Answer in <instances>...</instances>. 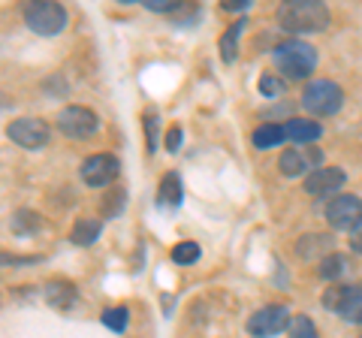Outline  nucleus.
I'll list each match as a JSON object with an SVG mask.
<instances>
[{
    "instance_id": "obj_15",
    "label": "nucleus",
    "mask_w": 362,
    "mask_h": 338,
    "mask_svg": "<svg viewBox=\"0 0 362 338\" xmlns=\"http://www.w3.org/2000/svg\"><path fill=\"white\" fill-rule=\"evenodd\" d=\"M100 233H103V221H97V218H82V221H76L70 239H73V245H78V247H88V245H94V242L100 239Z\"/></svg>"
},
{
    "instance_id": "obj_9",
    "label": "nucleus",
    "mask_w": 362,
    "mask_h": 338,
    "mask_svg": "<svg viewBox=\"0 0 362 338\" xmlns=\"http://www.w3.org/2000/svg\"><path fill=\"white\" fill-rule=\"evenodd\" d=\"M118 173H121V163L115 154H90L85 157L82 169H78V175H82V182L88 187H109L118 178Z\"/></svg>"
},
{
    "instance_id": "obj_3",
    "label": "nucleus",
    "mask_w": 362,
    "mask_h": 338,
    "mask_svg": "<svg viewBox=\"0 0 362 338\" xmlns=\"http://www.w3.org/2000/svg\"><path fill=\"white\" fill-rule=\"evenodd\" d=\"M21 18L40 37H58L66 28V9L58 0H25L21 4Z\"/></svg>"
},
{
    "instance_id": "obj_1",
    "label": "nucleus",
    "mask_w": 362,
    "mask_h": 338,
    "mask_svg": "<svg viewBox=\"0 0 362 338\" xmlns=\"http://www.w3.org/2000/svg\"><path fill=\"white\" fill-rule=\"evenodd\" d=\"M278 25L290 33H317L329 28V9L323 0H284L278 9Z\"/></svg>"
},
{
    "instance_id": "obj_30",
    "label": "nucleus",
    "mask_w": 362,
    "mask_h": 338,
    "mask_svg": "<svg viewBox=\"0 0 362 338\" xmlns=\"http://www.w3.org/2000/svg\"><path fill=\"white\" fill-rule=\"evenodd\" d=\"M254 0H221V6L223 9H230V13H235V9H247Z\"/></svg>"
},
{
    "instance_id": "obj_4",
    "label": "nucleus",
    "mask_w": 362,
    "mask_h": 338,
    "mask_svg": "<svg viewBox=\"0 0 362 338\" xmlns=\"http://www.w3.org/2000/svg\"><path fill=\"white\" fill-rule=\"evenodd\" d=\"M341 103H344V91L335 82H329V78H317V82H311L302 91L305 112H311V115H320V118L335 115V112L341 109Z\"/></svg>"
},
{
    "instance_id": "obj_11",
    "label": "nucleus",
    "mask_w": 362,
    "mask_h": 338,
    "mask_svg": "<svg viewBox=\"0 0 362 338\" xmlns=\"http://www.w3.org/2000/svg\"><path fill=\"white\" fill-rule=\"evenodd\" d=\"M347 182V175H344V169H338V166H320V169H314V173L305 178V194H311V197H323V194H332V190H341Z\"/></svg>"
},
{
    "instance_id": "obj_5",
    "label": "nucleus",
    "mask_w": 362,
    "mask_h": 338,
    "mask_svg": "<svg viewBox=\"0 0 362 338\" xmlns=\"http://www.w3.org/2000/svg\"><path fill=\"white\" fill-rule=\"evenodd\" d=\"M58 130L64 133V136L70 139H85V136H94L97 127H100V118L94 109H85V106H66L61 109L58 115Z\"/></svg>"
},
{
    "instance_id": "obj_31",
    "label": "nucleus",
    "mask_w": 362,
    "mask_h": 338,
    "mask_svg": "<svg viewBox=\"0 0 362 338\" xmlns=\"http://www.w3.org/2000/svg\"><path fill=\"white\" fill-rule=\"evenodd\" d=\"M350 247H354L356 254H362V227H356L354 233H350Z\"/></svg>"
},
{
    "instance_id": "obj_14",
    "label": "nucleus",
    "mask_w": 362,
    "mask_h": 338,
    "mask_svg": "<svg viewBox=\"0 0 362 338\" xmlns=\"http://www.w3.org/2000/svg\"><path fill=\"white\" fill-rule=\"evenodd\" d=\"M181 199H185V190H181V178L175 173H166L163 175V182L160 187H157V206H163V209H178L181 206Z\"/></svg>"
},
{
    "instance_id": "obj_13",
    "label": "nucleus",
    "mask_w": 362,
    "mask_h": 338,
    "mask_svg": "<svg viewBox=\"0 0 362 338\" xmlns=\"http://www.w3.org/2000/svg\"><path fill=\"white\" fill-rule=\"evenodd\" d=\"M287 139L290 142H299V145H308V142H317L323 136V127L311 118H290V124L284 127Z\"/></svg>"
},
{
    "instance_id": "obj_18",
    "label": "nucleus",
    "mask_w": 362,
    "mask_h": 338,
    "mask_svg": "<svg viewBox=\"0 0 362 338\" xmlns=\"http://www.w3.org/2000/svg\"><path fill=\"white\" fill-rule=\"evenodd\" d=\"M242 30H245V18L233 21V28L221 37V61H223V64H233L235 54H239V33H242Z\"/></svg>"
},
{
    "instance_id": "obj_10",
    "label": "nucleus",
    "mask_w": 362,
    "mask_h": 338,
    "mask_svg": "<svg viewBox=\"0 0 362 338\" xmlns=\"http://www.w3.org/2000/svg\"><path fill=\"white\" fill-rule=\"evenodd\" d=\"M287 320H290L287 308H281V305H269V308L257 311L254 317L247 320V332H251V335H259V338H269V335L284 332V330H287Z\"/></svg>"
},
{
    "instance_id": "obj_17",
    "label": "nucleus",
    "mask_w": 362,
    "mask_h": 338,
    "mask_svg": "<svg viewBox=\"0 0 362 338\" xmlns=\"http://www.w3.org/2000/svg\"><path fill=\"white\" fill-rule=\"evenodd\" d=\"M284 139H287V133H284V127H278V124H263V127H257L254 136H251L254 148H259V151L275 148V145L284 142Z\"/></svg>"
},
{
    "instance_id": "obj_6",
    "label": "nucleus",
    "mask_w": 362,
    "mask_h": 338,
    "mask_svg": "<svg viewBox=\"0 0 362 338\" xmlns=\"http://www.w3.org/2000/svg\"><path fill=\"white\" fill-rule=\"evenodd\" d=\"M323 305L347 323H362V287H329L323 293Z\"/></svg>"
},
{
    "instance_id": "obj_19",
    "label": "nucleus",
    "mask_w": 362,
    "mask_h": 338,
    "mask_svg": "<svg viewBox=\"0 0 362 338\" xmlns=\"http://www.w3.org/2000/svg\"><path fill=\"white\" fill-rule=\"evenodd\" d=\"M347 269V260H344V254H323L320 257V278H326V281H335L338 275H341Z\"/></svg>"
},
{
    "instance_id": "obj_24",
    "label": "nucleus",
    "mask_w": 362,
    "mask_h": 338,
    "mask_svg": "<svg viewBox=\"0 0 362 338\" xmlns=\"http://www.w3.org/2000/svg\"><path fill=\"white\" fill-rule=\"evenodd\" d=\"M284 91H287L284 78H278V76H263V78H259V94H266V97H281Z\"/></svg>"
},
{
    "instance_id": "obj_28",
    "label": "nucleus",
    "mask_w": 362,
    "mask_h": 338,
    "mask_svg": "<svg viewBox=\"0 0 362 338\" xmlns=\"http://www.w3.org/2000/svg\"><path fill=\"white\" fill-rule=\"evenodd\" d=\"M145 9H151V13H169V9H175L181 0H142Z\"/></svg>"
},
{
    "instance_id": "obj_7",
    "label": "nucleus",
    "mask_w": 362,
    "mask_h": 338,
    "mask_svg": "<svg viewBox=\"0 0 362 338\" xmlns=\"http://www.w3.org/2000/svg\"><path fill=\"white\" fill-rule=\"evenodd\" d=\"M6 136L13 139L16 145H21V148H42L45 142H49V124H45L42 118H16V121H9L6 124Z\"/></svg>"
},
{
    "instance_id": "obj_29",
    "label": "nucleus",
    "mask_w": 362,
    "mask_h": 338,
    "mask_svg": "<svg viewBox=\"0 0 362 338\" xmlns=\"http://www.w3.org/2000/svg\"><path fill=\"white\" fill-rule=\"evenodd\" d=\"M181 139H185V133H181V127L175 124V127H169V133H166V151H178L181 148Z\"/></svg>"
},
{
    "instance_id": "obj_20",
    "label": "nucleus",
    "mask_w": 362,
    "mask_h": 338,
    "mask_svg": "<svg viewBox=\"0 0 362 338\" xmlns=\"http://www.w3.org/2000/svg\"><path fill=\"white\" fill-rule=\"evenodd\" d=\"M173 260L178 266H190V263H197L199 260V245L197 242H178L173 247Z\"/></svg>"
},
{
    "instance_id": "obj_22",
    "label": "nucleus",
    "mask_w": 362,
    "mask_h": 338,
    "mask_svg": "<svg viewBox=\"0 0 362 338\" xmlns=\"http://www.w3.org/2000/svg\"><path fill=\"white\" fill-rule=\"evenodd\" d=\"M287 335H296V338H314L317 335V326L311 317H290L287 320Z\"/></svg>"
},
{
    "instance_id": "obj_27",
    "label": "nucleus",
    "mask_w": 362,
    "mask_h": 338,
    "mask_svg": "<svg viewBox=\"0 0 362 338\" xmlns=\"http://www.w3.org/2000/svg\"><path fill=\"white\" fill-rule=\"evenodd\" d=\"M145 133H148V148L154 151L157 148V115L151 109L145 112Z\"/></svg>"
},
{
    "instance_id": "obj_25",
    "label": "nucleus",
    "mask_w": 362,
    "mask_h": 338,
    "mask_svg": "<svg viewBox=\"0 0 362 338\" xmlns=\"http://www.w3.org/2000/svg\"><path fill=\"white\" fill-rule=\"evenodd\" d=\"M121 206H124V190H115V197H106L103 199V211H106V218H118V211H121Z\"/></svg>"
},
{
    "instance_id": "obj_23",
    "label": "nucleus",
    "mask_w": 362,
    "mask_h": 338,
    "mask_svg": "<svg viewBox=\"0 0 362 338\" xmlns=\"http://www.w3.org/2000/svg\"><path fill=\"white\" fill-rule=\"evenodd\" d=\"M103 326H109L112 332L127 330V308H106L103 311Z\"/></svg>"
},
{
    "instance_id": "obj_21",
    "label": "nucleus",
    "mask_w": 362,
    "mask_h": 338,
    "mask_svg": "<svg viewBox=\"0 0 362 338\" xmlns=\"http://www.w3.org/2000/svg\"><path fill=\"white\" fill-rule=\"evenodd\" d=\"M42 227V221L33 215V211H18V215L13 218V233L18 235H28V233H37Z\"/></svg>"
},
{
    "instance_id": "obj_26",
    "label": "nucleus",
    "mask_w": 362,
    "mask_h": 338,
    "mask_svg": "<svg viewBox=\"0 0 362 338\" xmlns=\"http://www.w3.org/2000/svg\"><path fill=\"white\" fill-rule=\"evenodd\" d=\"M40 263V257H21V254H0V266H30Z\"/></svg>"
},
{
    "instance_id": "obj_2",
    "label": "nucleus",
    "mask_w": 362,
    "mask_h": 338,
    "mask_svg": "<svg viewBox=\"0 0 362 338\" xmlns=\"http://www.w3.org/2000/svg\"><path fill=\"white\" fill-rule=\"evenodd\" d=\"M275 66L284 78L302 82V78H308L317 70V52L302 40H284L275 49Z\"/></svg>"
},
{
    "instance_id": "obj_32",
    "label": "nucleus",
    "mask_w": 362,
    "mask_h": 338,
    "mask_svg": "<svg viewBox=\"0 0 362 338\" xmlns=\"http://www.w3.org/2000/svg\"><path fill=\"white\" fill-rule=\"evenodd\" d=\"M118 4H142V0H118Z\"/></svg>"
},
{
    "instance_id": "obj_8",
    "label": "nucleus",
    "mask_w": 362,
    "mask_h": 338,
    "mask_svg": "<svg viewBox=\"0 0 362 338\" xmlns=\"http://www.w3.org/2000/svg\"><path fill=\"white\" fill-rule=\"evenodd\" d=\"M326 221H329L335 230L354 233L356 227H362V199L354 194L335 197L329 206H326Z\"/></svg>"
},
{
    "instance_id": "obj_12",
    "label": "nucleus",
    "mask_w": 362,
    "mask_h": 338,
    "mask_svg": "<svg viewBox=\"0 0 362 338\" xmlns=\"http://www.w3.org/2000/svg\"><path fill=\"white\" fill-rule=\"evenodd\" d=\"M311 145H314V142L296 145V148H287L284 154H281V161H278L281 173L290 175V178H296V175H302V173H308L311 163H320V151L311 148Z\"/></svg>"
},
{
    "instance_id": "obj_16",
    "label": "nucleus",
    "mask_w": 362,
    "mask_h": 338,
    "mask_svg": "<svg viewBox=\"0 0 362 338\" xmlns=\"http://www.w3.org/2000/svg\"><path fill=\"white\" fill-rule=\"evenodd\" d=\"M45 299H49V305L52 308H73V302H76V287L73 284H66V281H52L49 287H45Z\"/></svg>"
}]
</instances>
